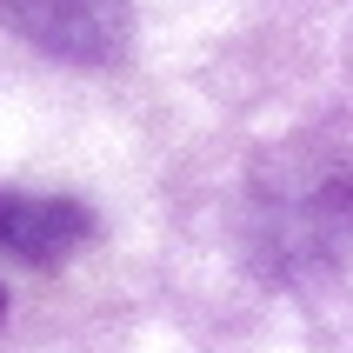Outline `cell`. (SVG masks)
Returning a JSON list of instances; mask_svg holds the SVG:
<instances>
[{"mask_svg":"<svg viewBox=\"0 0 353 353\" xmlns=\"http://www.w3.org/2000/svg\"><path fill=\"white\" fill-rule=\"evenodd\" d=\"M247 234H254V260L274 280H307L340 267L353 254V167L300 154L294 167L267 174Z\"/></svg>","mask_w":353,"mask_h":353,"instance_id":"cell-1","label":"cell"},{"mask_svg":"<svg viewBox=\"0 0 353 353\" xmlns=\"http://www.w3.org/2000/svg\"><path fill=\"white\" fill-rule=\"evenodd\" d=\"M7 27L60 60H114L127 47V0H0Z\"/></svg>","mask_w":353,"mask_h":353,"instance_id":"cell-2","label":"cell"},{"mask_svg":"<svg viewBox=\"0 0 353 353\" xmlns=\"http://www.w3.org/2000/svg\"><path fill=\"white\" fill-rule=\"evenodd\" d=\"M94 240V214L80 200L60 194H20L0 187V254L27 260V267H60Z\"/></svg>","mask_w":353,"mask_h":353,"instance_id":"cell-3","label":"cell"},{"mask_svg":"<svg viewBox=\"0 0 353 353\" xmlns=\"http://www.w3.org/2000/svg\"><path fill=\"white\" fill-rule=\"evenodd\" d=\"M0 314H7V294H0Z\"/></svg>","mask_w":353,"mask_h":353,"instance_id":"cell-4","label":"cell"}]
</instances>
